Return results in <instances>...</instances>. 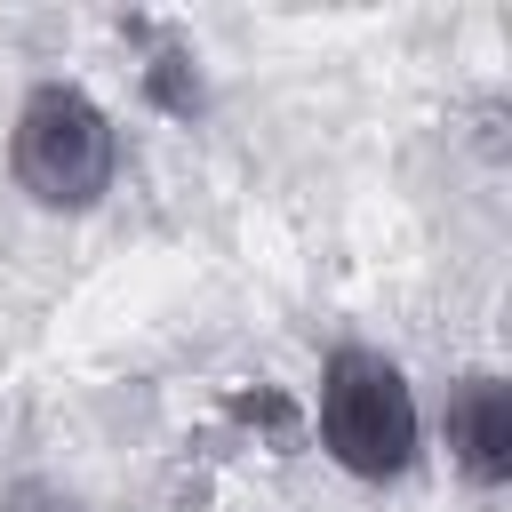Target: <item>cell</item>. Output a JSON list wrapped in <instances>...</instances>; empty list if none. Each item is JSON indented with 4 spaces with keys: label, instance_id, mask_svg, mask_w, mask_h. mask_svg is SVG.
<instances>
[{
    "label": "cell",
    "instance_id": "6da1fadb",
    "mask_svg": "<svg viewBox=\"0 0 512 512\" xmlns=\"http://www.w3.org/2000/svg\"><path fill=\"white\" fill-rule=\"evenodd\" d=\"M320 448L360 488H392L424 464V408L392 352L336 344L320 360Z\"/></svg>",
    "mask_w": 512,
    "mask_h": 512
},
{
    "label": "cell",
    "instance_id": "7a4b0ae2",
    "mask_svg": "<svg viewBox=\"0 0 512 512\" xmlns=\"http://www.w3.org/2000/svg\"><path fill=\"white\" fill-rule=\"evenodd\" d=\"M8 176L48 216H88L120 176V128L80 80H32L8 120Z\"/></svg>",
    "mask_w": 512,
    "mask_h": 512
},
{
    "label": "cell",
    "instance_id": "3957f363",
    "mask_svg": "<svg viewBox=\"0 0 512 512\" xmlns=\"http://www.w3.org/2000/svg\"><path fill=\"white\" fill-rule=\"evenodd\" d=\"M440 432H448V464L464 472V488L496 496L512 480V384L496 368H472V376L448 384Z\"/></svg>",
    "mask_w": 512,
    "mask_h": 512
},
{
    "label": "cell",
    "instance_id": "277c9868",
    "mask_svg": "<svg viewBox=\"0 0 512 512\" xmlns=\"http://www.w3.org/2000/svg\"><path fill=\"white\" fill-rule=\"evenodd\" d=\"M144 96H152L160 112H176V120H192V112L208 104V88H200V56H192L184 32H160V48L144 56Z\"/></svg>",
    "mask_w": 512,
    "mask_h": 512
},
{
    "label": "cell",
    "instance_id": "5b68a950",
    "mask_svg": "<svg viewBox=\"0 0 512 512\" xmlns=\"http://www.w3.org/2000/svg\"><path fill=\"white\" fill-rule=\"evenodd\" d=\"M0 512H88L72 488H56V480H16L8 496H0Z\"/></svg>",
    "mask_w": 512,
    "mask_h": 512
}]
</instances>
